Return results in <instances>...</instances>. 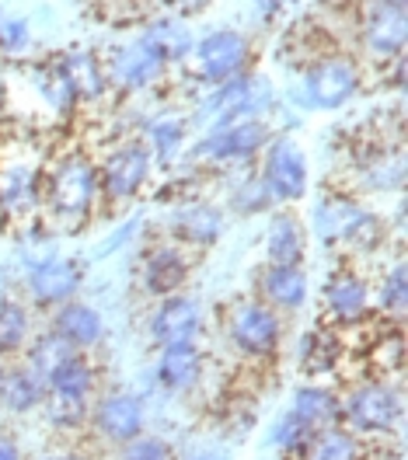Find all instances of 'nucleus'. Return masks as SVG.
<instances>
[{
	"label": "nucleus",
	"instance_id": "obj_47",
	"mask_svg": "<svg viewBox=\"0 0 408 460\" xmlns=\"http://www.w3.org/2000/svg\"><path fill=\"white\" fill-rule=\"evenodd\" d=\"M0 209H4V206H0Z\"/></svg>",
	"mask_w": 408,
	"mask_h": 460
},
{
	"label": "nucleus",
	"instance_id": "obj_21",
	"mask_svg": "<svg viewBox=\"0 0 408 460\" xmlns=\"http://www.w3.org/2000/svg\"><path fill=\"white\" fill-rule=\"evenodd\" d=\"M363 202L352 199V196H321L315 202V213H311V227L315 234L321 237V244H328V248H335V244H346V237H350L352 224L363 217Z\"/></svg>",
	"mask_w": 408,
	"mask_h": 460
},
{
	"label": "nucleus",
	"instance_id": "obj_6",
	"mask_svg": "<svg viewBox=\"0 0 408 460\" xmlns=\"http://www.w3.org/2000/svg\"><path fill=\"white\" fill-rule=\"evenodd\" d=\"M370 304H374V293L370 283L359 269H352L350 261H339L324 287H321V311H324V324L328 328H352V324H363L370 317Z\"/></svg>",
	"mask_w": 408,
	"mask_h": 460
},
{
	"label": "nucleus",
	"instance_id": "obj_3",
	"mask_svg": "<svg viewBox=\"0 0 408 460\" xmlns=\"http://www.w3.org/2000/svg\"><path fill=\"white\" fill-rule=\"evenodd\" d=\"M287 335L283 314L272 311L265 300H237L227 311V342L241 359L265 363L279 352Z\"/></svg>",
	"mask_w": 408,
	"mask_h": 460
},
{
	"label": "nucleus",
	"instance_id": "obj_17",
	"mask_svg": "<svg viewBox=\"0 0 408 460\" xmlns=\"http://www.w3.org/2000/svg\"><path fill=\"white\" fill-rule=\"evenodd\" d=\"M203 370H206V356L203 349H200V342H175L157 349L154 376L172 394H189L192 387H200Z\"/></svg>",
	"mask_w": 408,
	"mask_h": 460
},
{
	"label": "nucleus",
	"instance_id": "obj_46",
	"mask_svg": "<svg viewBox=\"0 0 408 460\" xmlns=\"http://www.w3.org/2000/svg\"><path fill=\"white\" fill-rule=\"evenodd\" d=\"M4 374H7V367H4V359H0V384H4Z\"/></svg>",
	"mask_w": 408,
	"mask_h": 460
},
{
	"label": "nucleus",
	"instance_id": "obj_40",
	"mask_svg": "<svg viewBox=\"0 0 408 460\" xmlns=\"http://www.w3.org/2000/svg\"><path fill=\"white\" fill-rule=\"evenodd\" d=\"M0 460H25L22 447H18V439L7 436V432H0Z\"/></svg>",
	"mask_w": 408,
	"mask_h": 460
},
{
	"label": "nucleus",
	"instance_id": "obj_39",
	"mask_svg": "<svg viewBox=\"0 0 408 460\" xmlns=\"http://www.w3.org/2000/svg\"><path fill=\"white\" fill-rule=\"evenodd\" d=\"M29 46V22L22 18H0V49L18 53Z\"/></svg>",
	"mask_w": 408,
	"mask_h": 460
},
{
	"label": "nucleus",
	"instance_id": "obj_18",
	"mask_svg": "<svg viewBox=\"0 0 408 460\" xmlns=\"http://www.w3.org/2000/svg\"><path fill=\"white\" fill-rule=\"evenodd\" d=\"M49 328H53L74 352H91L94 345H102V339H105V321H102V314H98L91 304L77 300V296L67 300V304H59V307H53Z\"/></svg>",
	"mask_w": 408,
	"mask_h": 460
},
{
	"label": "nucleus",
	"instance_id": "obj_15",
	"mask_svg": "<svg viewBox=\"0 0 408 460\" xmlns=\"http://www.w3.org/2000/svg\"><path fill=\"white\" fill-rule=\"evenodd\" d=\"M259 283V300H265L272 311L279 314H297L304 304H307V289H311V279H307V269L304 265H269L265 261L255 276Z\"/></svg>",
	"mask_w": 408,
	"mask_h": 460
},
{
	"label": "nucleus",
	"instance_id": "obj_42",
	"mask_svg": "<svg viewBox=\"0 0 408 460\" xmlns=\"http://www.w3.org/2000/svg\"><path fill=\"white\" fill-rule=\"evenodd\" d=\"M283 4H287V0H255V11H259V18L269 22V18H276V14L283 11Z\"/></svg>",
	"mask_w": 408,
	"mask_h": 460
},
{
	"label": "nucleus",
	"instance_id": "obj_7",
	"mask_svg": "<svg viewBox=\"0 0 408 460\" xmlns=\"http://www.w3.org/2000/svg\"><path fill=\"white\" fill-rule=\"evenodd\" d=\"M272 140V129L262 115L255 119H237V122H224L213 126L200 144L192 146V157L206 161V164H231V161H252L265 150Z\"/></svg>",
	"mask_w": 408,
	"mask_h": 460
},
{
	"label": "nucleus",
	"instance_id": "obj_41",
	"mask_svg": "<svg viewBox=\"0 0 408 460\" xmlns=\"http://www.w3.org/2000/svg\"><path fill=\"white\" fill-rule=\"evenodd\" d=\"M209 0H164V7H172L178 14H200Z\"/></svg>",
	"mask_w": 408,
	"mask_h": 460
},
{
	"label": "nucleus",
	"instance_id": "obj_29",
	"mask_svg": "<svg viewBox=\"0 0 408 460\" xmlns=\"http://www.w3.org/2000/svg\"><path fill=\"white\" fill-rule=\"evenodd\" d=\"M370 457V447L363 436H356L346 426H332V429H321L307 450L304 460H367Z\"/></svg>",
	"mask_w": 408,
	"mask_h": 460
},
{
	"label": "nucleus",
	"instance_id": "obj_31",
	"mask_svg": "<svg viewBox=\"0 0 408 460\" xmlns=\"http://www.w3.org/2000/svg\"><path fill=\"white\" fill-rule=\"evenodd\" d=\"M70 352H74V349L63 342L53 328H46V332H35V335L29 339L25 352H22V356H25V363H22V367H29L31 374L46 380V376L53 374Z\"/></svg>",
	"mask_w": 408,
	"mask_h": 460
},
{
	"label": "nucleus",
	"instance_id": "obj_32",
	"mask_svg": "<svg viewBox=\"0 0 408 460\" xmlns=\"http://www.w3.org/2000/svg\"><path fill=\"white\" fill-rule=\"evenodd\" d=\"M140 42L157 59H164V63H178V59H185L192 53V35L182 29L178 22H157V25H150L140 35Z\"/></svg>",
	"mask_w": 408,
	"mask_h": 460
},
{
	"label": "nucleus",
	"instance_id": "obj_9",
	"mask_svg": "<svg viewBox=\"0 0 408 460\" xmlns=\"http://www.w3.org/2000/svg\"><path fill=\"white\" fill-rule=\"evenodd\" d=\"M272 102V91L269 81L244 70L231 81H220L213 84V94L203 102V115L213 119V126H224V122H237V119H255L262 115Z\"/></svg>",
	"mask_w": 408,
	"mask_h": 460
},
{
	"label": "nucleus",
	"instance_id": "obj_28",
	"mask_svg": "<svg viewBox=\"0 0 408 460\" xmlns=\"http://www.w3.org/2000/svg\"><path fill=\"white\" fill-rule=\"evenodd\" d=\"M367 367H370V376H395L402 374L405 367V335L395 321H387V328L370 339V349H367Z\"/></svg>",
	"mask_w": 408,
	"mask_h": 460
},
{
	"label": "nucleus",
	"instance_id": "obj_19",
	"mask_svg": "<svg viewBox=\"0 0 408 460\" xmlns=\"http://www.w3.org/2000/svg\"><path fill=\"white\" fill-rule=\"evenodd\" d=\"M307 259V230L290 206L272 209L265 230V261L269 265H304Z\"/></svg>",
	"mask_w": 408,
	"mask_h": 460
},
{
	"label": "nucleus",
	"instance_id": "obj_8",
	"mask_svg": "<svg viewBox=\"0 0 408 460\" xmlns=\"http://www.w3.org/2000/svg\"><path fill=\"white\" fill-rule=\"evenodd\" d=\"M150 174H154V157L146 144L129 140L98 164V196L105 202H133L146 189Z\"/></svg>",
	"mask_w": 408,
	"mask_h": 460
},
{
	"label": "nucleus",
	"instance_id": "obj_34",
	"mask_svg": "<svg viewBox=\"0 0 408 460\" xmlns=\"http://www.w3.org/2000/svg\"><path fill=\"white\" fill-rule=\"evenodd\" d=\"M144 144L154 161L172 164V161L178 157V150L185 146V122L175 119V115H161V119H154V122L146 126Z\"/></svg>",
	"mask_w": 408,
	"mask_h": 460
},
{
	"label": "nucleus",
	"instance_id": "obj_23",
	"mask_svg": "<svg viewBox=\"0 0 408 460\" xmlns=\"http://www.w3.org/2000/svg\"><path fill=\"white\" fill-rule=\"evenodd\" d=\"M290 411L315 432L332 429V426H342V394L332 387H321V384H304L293 394Z\"/></svg>",
	"mask_w": 408,
	"mask_h": 460
},
{
	"label": "nucleus",
	"instance_id": "obj_1",
	"mask_svg": "<svg viewBox=\"0 0 408 460\" xmlns=\"http://www.w3.org/2000/svg\"><path fill=\"white\" fill-rule=\"evenodd\" d=\"M405 422V398L391 376H359L342 394V426L363 439L395 436Z\"/></svg>",
	"mask_w": 408,
	"mask_h": 460
},
{
	"label": "nucleus",
	"instance_id": "obj_12",
	"mask_svg": "<svg viewBox=\"0 0 408 460\" xmlns=\"http://www.w3.org/2000/svg\"><path fill=\"white\" fill-rule=\"evenodd\" d=\"M146 332H150L157 349L175 342H196L203 332V304L196 296H189L185 289L172 293V296H161L150 311Z\"/></svg>",
	"mask_w": 408,
	"mask_h": 460
},
{
	"label": "nucleus",
	"instance_id": "obj_26",
	"mask_svg": "<svg viewBox=\"0 0 408 460\" xmlns=\"http://www.w3.org/2000/svg\"><path fill=\"white\" fill-rule=\"evenodd\" d=\"M46 402V380L35 376L29 367H11L0 384V404L11 415H31Z\"/></svg>",
	"mask_w": 408,
	"mask_h": 460
},
{
	"label": "nucleus",
	"instance_id": "obj_36",
	"mask_svg": "<svg viewBox=\"0 0 408 460\" xmlns=\"http://www.w3.org/2000/svg\"><path fill=\"white\" fill-rule=\"evenodd\" d=\"M42 408H46L49 429L63 432V436H84V432H88L91 402H67V398H49V394H46Z\"/></svg>",
	"mask_w": 408,
	"mask_h": 460
},
{
	"label": "nucleus",
	"instance_id": "obj_11",
	"mask_svg": "<svg viewBox=\"0 0 408 460\" xmlns=\"http://www.w3.org/2000/svg\"><path fill=\"white\" fill-rule=\"evenodd\" d=\"M252 63V42L237 29H217L196 42V66L206 84L231 81Z\"/></svg>",
	"mask_w": 408,
	"mask_h": 460
},
{
	"label": "nucleus",
	"instance_id": "obj_33",
	"mask_svg": "<svg viewBox=\"0 0 408 460\" xmlns=\"http://www.w3.org/2000/svg\"><path fill=\"white\" fill-rule=\"evenodd\" d=\"M377 307L387 321H402L408 311V269L405 259H395L377 283Z\"/></svg>",
	"mask_w": 408,
	"mask_h": 460
},
{
	"label": "nucleus",
	"instance_id": "obj_30",
	"mask_svg": "<svg viewBox=\"0 0 408 460\" xmlns=\"http://www.w3.org/2000/svg\"><path fill=\"white\" fill-rule=\"evenodd\" d=\"M342 359V342H339V328H321L307 332L300 339V367L307 374H332Z\"/></svg>",
	"mask_w": 408,
	"mask_h": 460
},
{
	"label": "nucleus",
	"instance_id": "obj_13",
	"mask_svg": "<svg viewBox=\"0 0 408 460\" xmlns=\"http://www.w3.org/2000/svg\"><path fill=\"white\" fill-rule=\"evenodd\" d=\"M189 272H192V261H189V248L182 244H154L144 252L140 261V287L146 296L161 300V296H172L182 293L189 283Z\"/></svg>",
	"mask_w": 408,
	"mask_h": 460
},
{
	"label": "nucleus",
	"instance_id": "obj_35",
	"mask_svg": "<svg viewBox=\"0 0 408 460\" xmlns=\"http://www.w3.org/2000/svg\"><path fill=\"white\" fill-rule=\"evenodd\" d=\"M315 436L318 432L311 429L307 422H300L293 411H287L272 432H269V439H272V447L279 450V457L283 460H304L307 457V450H311V443H315Z\"/></svg>",
	"mask_w": 408,
	"mask_h": 460
},
{
	"label": "nucleus",
	"instance_id": "obj_14",
	"mask_svg": "<svg viewBox=\"0 0 408 460\" xmlns=\"http://www.w3.org/2000/svg\"><path fill=\"white\" fill-rule=\"evenodd\" d=\"M84 283V265L74 259H46L29 272V300L31 307L53 311L59 304L74 300Z\"/></svg>",
	"mask_w": 408,
	"mask_h": 460
},
{
	"label": "nucleus",
	"instance_id": "obj_4",
	"mask_svg": "<svg viewBox=\"0 0 408 460\" xmlns=\"http://www.w3.org/2000/svg\"><path fill=\"white\" fill-rule=\"evenodd\" d=\"M259 181L269 192L272 206H297L307 196L311 185V168H307V154L293 144L290 137H272L262 150V164H259Z\"/></svg>",
	"mask_w": 408,
	"mask_h": 460
},
{
	"label": "nucleus",
	"instance_id": "obj_37",
	"mask_svg": "<svg viewBox=\"0 0 408 460\" xmlns=\"http://www.w3.org/2000/svg\"><path fill=\"white\" fill-rule=\"evenodd\" d=\"M227 202H231L234 213H241V217H259V213L276 209L272 199H269V192L262 189V181H259V174H252V178H244L241 185H234Z\"/></svg>",
	"mask_w": 408,
	"mask_h": 460
},
{
	"label": "nucleus",
	"instance_id": "obj_38",
	"mask_svg": "<svg viewBox=\"0 0 408 460\" xmlns=\"http://www.w3.org/2000/svg\"><path fill=\"white\" fill-rule=\"evenodd\" d=\"M119 460H178V450L175 443H168L164 436L140 432L137 439L119 447Z\"/></svg>",
	"mask_w": 408,
	"mask_h": 460
},
{
	"label": "nucleus",
	"instance_id": "obj_44",
	"mask_svg": "<svg viewBox=\"0 0 408 460\" xmlns=\"http://www.w3.org/2000/svg\"><path fill=\"white\" fill-rule=\"evenodd\" d=\"M42 460H84L81 454H49V457H42Z\"/></svg>",
	"mask_w": 408,
	"mask_h": 460
},
{
	"label": "nucleus",
	"instance_id": "obj_5",
	"mask_svg": "<svg viewBox=\"0 0 408 460\" xmlns=\"http://www.w3.org/2000/svg\"><path fill=\"white\" fill-rule=\"evenodd\" d=\"M359 87H363V77H359L356 59L321 57L304 70V81H300V102H304L307 109L332 112V109H342L346 102H352Z\"/></svg>",
	"mask_w": 408,
	"mask_h": 460
},
{
	"label": "nucleus",
	"instance_id": "obj_25",
	"mask_svg": "<svg viewBox=\"0 0 408 460\" xmlns=\"http://www.w3.org/2000/svg\"><path fill=\"white\" fill-rule=\"evenodd\" d=\"M67 87L74 98L81 102H98L105 91H109V70L102 59H94L91 53H70V57L59 63Z\"/></svg>",
	"mask_w": 408,
	"mask_h": 460
},
{
	"label": "nucleus",
	"instance_id": "obj_24",
	"mask_svg": "<svg viewBox=\"0 0 408 460\" xmlns=\"http://www.w3.org/2000/svg\"><path fill=\"white\" fill-rule=\"evenodd\" d=\"M164 59H157L150 49H146L144 42L137 39V42H129V46H122L112 59V66H109V77H116L119 84L126 87V91H140V87H150L161 74H164Z\"/></svg>",
	"mask_w": 408,
	"mask_h": 460
},
{
	"label": "nucleus",
	"instance_id": "obj_45",
	"mask_svg": "<svg viewBox=\"0 0 408 460\" xmlns=\"http://www.w3.org/2000/svg\"><path fill=\"white\" fill-rule=\"evenodd\" d=\"M380 7H402V11H405L408 7V0H377Z\"/></svg>",
	"mask_w": 408,
	"mask_h": 460
},
{
	"label": "nucleus",
	"instance_id": "obj_10",
	"mask_svg": "<svg viewBox=\"0 0 408 460\" xmlns=\"http://www.w3.org/2000/svg\"><path fill=\"white\" fill-rule=\"evenodd\" d=\"M88 432H94V439L109 443V447H122L129 439H137L140 432H146V404L137 394H102L91 402L88 411Z\"/></svg>",
	"mask_w": 408,
	"mask_h": 460
},
{
	"label": "nucleus",
	"instance_id": "obj_20",
	"mask_svg": "<svg viewBox=\"0 0 408 460\" xmlns=\"http://www.w3.org/2000/svg\"><path fill=\"white\" fill-rule=\"evenodd\" d=\"M405 39H408V22L402 7H374L370 18L363 22V46L367 53L377 59H402L405 53Z\"/></svg>",
	"mask_w": 408,
	"mask_h": 460
},
{
	"label": "nucleus",
	"instance_id": "obj_22",
	"mask_svg": "<svg viewBox=\"0 0 408 460\" xmlns=\"http://www.w3.org/2000/svg\"><path fill=\"white\" fill-rule=\"evenodd\" d=\"M46 394L67 402H94L98 394V370L88 352H70L53 374L46 376Z\"/></svg>",
	"mask_w": 408,
	"mask_h": 460
},
{
	"label": "nucleus",
	"instance_id": "obj_27",
	"mask_svg": "<svg viewBox=\"0 0 408 460\" xmlns=\"http://www.w3.org/2000/svg\"><path fill=\"white\" fill-rule=\"evenodd\" d=\"M31 335H35V324H31L29 304L14 296H0V359L22 356Z\"/></svg>",
	"mask_w": 408,
	"mask_h": 460
},
{
	"label": "nucleus",
	"instance_id": "obj_2",
	"mask_svg": "<svg viewBox=\"0 0 408 460\" xmlns=\"http://www.w3.org/2000/svg\"><path fill=\"white\" fill-rule=\"evenodd\" d=\"M42 202L49 209V217H57L59 224H88L91 213L98 209V164L88 154H70L57 161V168L42 178Z\"/></svg>",
	"mask_w": 408,
	"mask_h": 460
},
{
	"label": "nucleus",
	"instance_id": "obj_43",
	"mask_svg": "<svg viewBox=\"0 0 408 460\" xmlns=\"http://www.w3.org/2000/svg\"><path fill=\"white\" fill-rule=\"evenodd\" d=\"M178 460H231L227 450H192L189 457H178Z\"/></svg>",
	"mask_w": 408,
	"mask_h": 460
},
{
	"label": "nucleus",
	"instance_id": "obj_16",
	"mask_svg": "<svg viewBox=\"0 0 408 460\" xmlns=\"http://www.w3.org/2000/svg\"><path fill=\"white\" fill-rule=\"evenodd\" d=\"M168 230L182 248H213L224 237V213L213 202L189 199L172 213Z\"/></svg>",
	"mask_w": 408,
	"mask_h": 460
}]
</instances>
